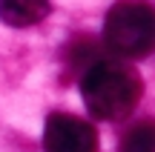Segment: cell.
Here are the masks:
<instances>
[{
    "instance_id": "6da1fadb",
    "label": "cell",
    "mask_w": 155,
    "mask_h": 152,
    "mask_svg": "<svg viewBox=\"0 0 155 152\" xmlns=\"http://www.w3.org/2000/svg\"><path fill=\"white\" fill-rule=\"evenodd\" d=\"M141 92H144V83H141L138 72L118 60H104L101 57L81 78L83 103H86L89 115L98 121L127 118L135 109Z\"/></svg>"
},
{
    "instance_id": "7a4b0ae2",
    "label": "cell",
    "mask_w": 155,
    "mask_h": 152,
    "mask_svg": "<svg viewBox=\"0 0 155 152\" xmlns=\"http://www.w3.org/2000/svg\"><path fill=\"white\" fill-rule=\"evenodd\" d=\"M104 43L118 57H147L155 49V9L147 0H118L104 20Z\"/></svg>"
},
{
    "instance_id": "3957f363",
    "label": "cell",
    "mask_w": 155,
    "mask_h": 152,
    "mask_svg": "<svg viewBox=\"0 0 155 152\" xmlns=\"http://www.w3.org/2000/svg\"><path fill=\"white\" fill-rule=\"evenodd\" d=\"M46 152H98V132L89 121L69 112H55L43 126Z\"/></svg>"
},
{
    "instance_id": "277c9868",
    "label": "cell",
    "mask_w": 155,
    "mask_h": 152,
    "mask_svg": "<svg viewBox=\"0 0 155 152\" xmlns=\"http://www.w3.org/2000/svg\"><path fill=\"white\" fill-rule=\"evenodd\" d=\"M49 11H52L49 0H0V20L15 29L38 26Z\"/></svg>"
},
{
    "instance_id": "5b68a950",
    "label": "cell",
    "mask_w": 155,
    "mask_h": 152,
    "mask_svg": "<svg viewBox=\"0 0 155 152\" xmlns=\"http://www.w3.org/2000/svg\"><path fill=\"white\" fill-rule=\"evenodd\" d=\"M98 60H101V49H98V43L89 40V37L72 40V43L66 46V52H63V63H66L72 72H78L81 78H83V75H86Z\"/></svg>"
},
{
    "instance_id": "8992f818",
    "label": "cell",
    "mask_w": 155,
    "mask_h": 152,
    "mask_svg": "<svg viewBox=\"0 0 155 152\" xmlns=\"http://www.w3.org/2000/svg\"><path fill=\"white\" fill-rule=\"evenodd\" d=\"M118 152H155V121L144 118L124 132Z\"/></svg>"
}]
</instances>
